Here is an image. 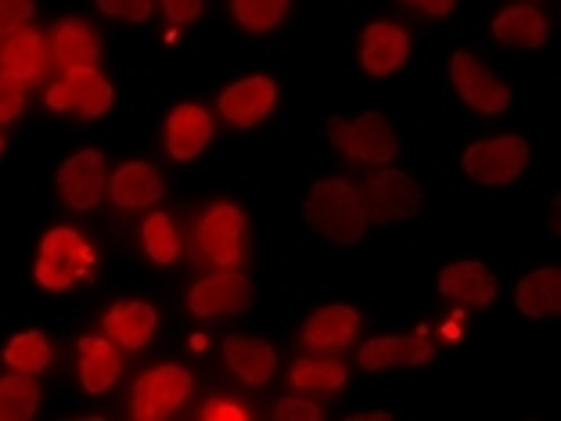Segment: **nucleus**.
I'll return each mask as SVG.
<instances>
[{
  "mask_svg": "<svg viewBox=\"0 0 561 421\" xmlns=\"http://www.w3.org/2000/svg\"><path fill=\"white\" fill-rule=\"evenodd\" d=\"M306 224L321 238L335 241V246H356L367 231L360 187L346 181V177L317 181L310 198H306Z\"/></svg>",
  "mask_w": 561,
  "mask_h": 421,
  "instance_id": "obj_1",
  "label": "nucleus"
},
{
  "mask_svg": "<svg viewBox=\"0 0 561 421\" xmlns=\"http://www.w3.org/2000/svg\"><path fill=\"white\" fill-rule=\"evenodd\" d=\"M94 266H98V257H94L91 241L80 231H72V227H55V231H47L41 241V257H36L33 274L41 288L66 292L91 277Z\"/></svg>",
  "mask_w": 561,
  "mask_h": 421,
  "instance_id": "obj_2",
  "label": "nucleus"
},
{
  "mask_svg": "<svg viewBox=\"0 0 561 421\" xmlns=\"http://www.w3.org/2000/svg\"><path fill=\"white\" fill-rule=\"evenodd\" d=\"M328 137L339 156L360 166H392L400 159V137L381 112H364L356 120L331 116Z\"/></svg>",
  "mask_w": 561,
  "mask_h": 421,
  "instance_id": "obj_3",
  "label": "nucleus"
},
{
  "mask_svg": "<svg viewBox=\"0 0 561 421\" xmlns=\"http://www.w3.org/2000/svg\"><path fill=\"white\" fill-rule=\"evenodd\" d=\"M191 389H195V378H191L187 367H181V364L151 367V372L137 378L130 414L137 421H165L187 403Z\"/></svg>",
  "mask_w": 561,
  "mask_h": 421,
  "instance_id": "obj_4",
  "label": "nucleus"
},
{
  "mask_svg": "<svg viewBox=\"0 0 561 421\" xmlns=\"http://www.w3.org/2000/svg\"><path fill=\"white\" fill-rule=\"evenodd\" d=\"M360 198H364L367 224L407 220V216H414L421 209V184L403 170L375 166V173L360 187Z\"/></svg>",
  "mask_w": 561,
  "mask_h": 421,
  "instance_id": "obj_5",
  "label": "nucleus"
},
{
  "mask_svg": "<svg viewBox=\"0 0 561 421\" xmlns=\"http://www.w3.org/2000/svg\"><path fill=\"white\" fill-rule=\"evenodd\" d=\"M526 166H529V145H526V137H518V134L479 140V145H471L465 151V173L482 187L515 184Z\"/></svg>",
  "mask_w": 561,
  "mask_h": 421,
  "instance_id": "obj_6",
  "label": "nucleus"
},
{
  "mask_svg": "<svg viewBox=\"0 0 561 421\" xmlns=\"http://www.w3.org/2000/svg\"><path fill=\"white\" fill-rule=\"evenodd\" d=\"M198 246L220 271H238L245 260V213L234 202H213L198 224Z\"/></svg>",
  "mask_w": 561,
  "mask_h": 421,
  "instance_id": "obj_7",
  "label": "nucleus"
},
{
  "mask_svg": "<svg viewBox=\"0 0 561 421\" xmlns=\"http://www.w3.org/2000/svg\"><path fill=\"white\" fill-rule=\"evenodd\" d=\"M112 83L94 69H66L58 83L47 87L50 112H76L80 120H101L112 109Z\"/></svg>",
  "mask_w": 561,
  "mask_h": 421,
  "instance_id": "obj_8",
  "label": "nucleus"
},
{
  "mask_svg": "<svg viewBox=\"0 0 561 421\" xmlns=\"http://www.w3.org/2000/svg\"><path fill=\"white\" fill-rule=\"evenodd\" d=\"M450 80L465 105L482 112V116H501V112L512 109V91L468 50H454L450 55Z\"/></svg>",
  "mask_w": 561,
  "mask_h": 421,
  "instance_id": "obj_9",
  "label": "nucleus"
},
{
  "mask_svg": "<svg viewBox=\"0 0 561 421\" xmlns=\"http://www.w3.org/2000/svg\"><path fill=\"white\" fill-rule=\"evenodd\" d=\"M256 303V288L241 271H220L191 285L187 310L195 317H227V314H249Z\"/></svg>",
  "mask_w": 561,
  "mask_h": 421,
  "instance_id": "obj_10",
  "label": "nucleus"
},
{
  "mask_svg": "<svg viewBox=\"0 0 561 421\" xmlns=\"http://www.w3.org/2000/svg\"><path fill=\"white\" fill-rule=\"evenodd\" d=\"M105 191H108V173H105V156L98 148L76 151L58 170V195L76 213L94 209L105 198Z\"/></svg>",
  "mask_w": 561,
  "mask_h": 421,
  "instance_id": "obj_11",
  "label": "nucleus"
},
{
  "mask_svg": "<svg viewBox=\"0 0 561 421\" xmlns=\"http://www.w3.org/2000/svg\"><path fill=\"white\" fill-rule=\"evenodd\" d=\"M356 361L367 372H397V367H425L436 361V346L417 335H378L367 339Z\"/></svg>",
  "mask_w": 561,
  "mask_h": 421,
  "instance_id": "obj_12",
  "label": "nucleus"
},
{
  "mask_svg": "<svg viewBox=\"0 0 561 421\" xmlns=\"http://www.w3.org/2000/svg\"><path fill=\"white\" fill-rule=\"evenodd\" d=\"M274 105H277V83L271 76H249V80H238L220 94L224 120L241 126V130H249L263 116H271Z\"/></svg>",
  "mask_w": 561,
  "mask_h": 421,
  "instance_id": "obj_13",
  "label": "nucleus"
},
{
  "mask_svg": "<svg viewBox=\"0 0 561 421\" xmlns=\"http://www.w3.org/2000/svg\"><path fill=\"white\" fill-rule=\"evenodd\" d=\"M411 58V33L397 22H371L360 36V61L371 76H392Z\"/></svg>",
  "mask_w": 561,
  "mask_h": 421,
  "instance_id": "obj_14",
  "label": "nucleus"
},
{
  "mask_svg": "<svg viewBox=\"0 0 561 421\" xmlns=\"http://www.w3.org/2000/svg\"><path fill=\"white\" fill-rule=\"evenodd\" d=\"M356 331H360V314L346 303H335L310 314V321L302 325V342L317 353H335L350 346Z\"/></svg>",
  "mask_w": 561,
  "mask_h": 421,
  "instance_id": "obj_15",
  "label": "nucleus"
},
{
  "mask_svg": "<svg viewBox=\"0 0 561 421\" xmlns=\"http://www.w3.org/2000/svg\"><path fill=\"white\" fill-rule=\"evenodd\" d=\"M213 140V120L202 105H181L165 120V151L176 162L198 159Z\"/></svg>",
  "mask_w": 561,
  "mask_h": 421,
  "instance_id": "obj_16",
  "label": "nucleus"
},
{
  "mask_svg": "<svg viewBox=\"0 0 561 421\" xmlns=\"http://www.w3.org/2000/svg\"><path fill=\"white\" fill-rule=\"evenodd\" d=\"M156 325H159L156 306L145 299H123L112 306L105 314V321H101L105 335L116 342L119 350H145L151 335H156Z\"/></svg>",
  "mask_w": 561,
  "mask_h": 421,
  "instance_id": "obj_17",
  "label": "nucleus"
},
{
  "mask_svg": "<svg viewBox=\"0 0 561 421\" xmlns=\"http://www.w3.org/2000/svg\"><path fill=\"white\" fill-rule=\"evenodd\" d=\"M47 61H50V50L44 44V36L30 30V25L0 36V72L33 83V80H44L47 76Z\"/></svg>",
  "mask_w": 561,
  "mask_h": 421,
  "instance_id": "obj_18",
  "label": "nucleus"
},
{
  "mask_svg": "<svg viewBox=\"0 0 561 421\" xmlns=\"http://www.w3.org/2000/svg\"><path fill=\"white\" fill-rule=\"evenodd\" d=\"M439 296L468 303V306H493L496 303V277L486 271V263L461 260L439 271Z\"/></svg>",
  "mask_w": 561,
  "mask_h": 421,
  "instance_id": "obj_19",
  "label": "nucleus"
},
{
  "mask_svg": "<svg viewBox=\"0 0 561 421\" xmlns=\"http://www.w3.org/2000/svg\"><path fill=\"white\" fill-rule=\"evenodd\" d=\"M108 195L119 209H148L162 198V173L148 162H126L108 177Z\"/></svg>",
  "mask_w": 561,
  "mask_h": 421,
  "instance_id": "obj_20",
  "label": "nucleus"
},
{
  "mask_svg": "<svg viewBox=\"0 0 561 421\" xmlns=\"http://www.w3.org/2000/svg\"><path fill=\"white\" fill-rule=\"evenodd\" d=\"M224 361L227 367L245 382V386H266L277 372V353L263 339L252 335H227L224 339Z\"/></svg>",
  "mask_w": 561,
  "mask_h": 421,
  "instance_id": "obj_21",
  "label": "nucleus"
},
{
  "mask_svg": "<svg viewBox=\"0 0 561 421\" xmlns=\"http://www.w3.org/2000/svg\"><path fill=\"white\" fill-rule=\"evenodd\" d=\"M50 55L61 69H94L101 41L83 19H61L50 33Z\"/></svg>",
  "mask_w": 561,
  "mask_h": 421,
  "instance_id": "obj_22",
  "label": "nucleus"
},
{
  "mask_svg": "<svg viewBox=\"0 0 561 421\" xmlns=\"http://www.w3.org/2000/svg\"><path fill=\"white\" fill-rule=\"evenodd\" d=\"M119 372H123V356L116 342L98 339V335L80 339V382L91 397H101V392H108L116 386Z\"/></svg>",
  "mask_w": 561,
  "mask_h": 421,
  "instance_id": "obj_23",
  "label": "nucleus"
},
{
  "mask_svg": "<svg viewBox=\"0 0 561 421\" xmlns=\"http://www.w3.org/2000/svg\"><path fill=\"white\" fill-rule=\"evenodd\" d=\"M493 36L507 47L540 50L547 44V19L529 4H512L493 19Z\"/></svg>",
  "mask_w": 561,
  "mask_h": 421,
  "instance_id": "obj_24",
  "label": "nucleus"
},
{
  "mask_svg": "<svg viewBox=\"0 0 561 421\" xmlns=\"http://www.w3.org/2000/svg\"><path fill=\"white\" fill-rule=\"evenodd\" d=\"M515 306L526 317H558L561 314V271L540 266L515 285Z\"/></svg>",
  "mask_w": 561,
  "mask_h": 421,
  "instance_id": "obj_25",
  "label": "nucleus"
},
{
  "mask_svg": "<svg viewBox=\"0 0 561 421\" xmlns=\"http://www.w3.org/2000/svg\"><path fill=\"white\" fill-rule=\"evenodd\" d=\"M350 367L339 361V356H299L291 364V386L296 389H310V392H335L346 386Z\"/></svg>",
  "mask_w": 561,
  "mask_h": 421,
  "instance_id": "obj_26",
  "label": "nucleus"
},
{
  "mask_svg": "<svg viewBox=\"0 0 561 421\" xmlns=\"http://www.w3.org/2000/svg\"><path fill=\"white\" fill-rule=\"evenodd\" d=\"M41 411V386L36 375L11 372L0 378V421H30Z\"/></svg>",
  "mask_w": 561,
  "mask_h": 421,
  "instance_id": "obj_27",
  "label": "nucleus"
},
{
  "mask_svg": "<svg viewBox=\"0 0 561 421\" xmlns=\"http://www.w3.org/2000/svg\"><path fill=\"white\" fill-rule=\"evenodd\" d=\"M4 364L11 372H22V375H41L44 367L50 364V342L44 331H22L8 342L4 350Z\"/></svg>",
  "mask_w": 561,
  "mask_h": 421,
  "instance_id": "obj_28",
  "label": "nucleus"
},
{
  "mask_svg": "<svg viewBox=\"0 0 561 421\" xmlns=\"http://www.w3.org/2000/svg\"><path fill=\"white\" fill-rule=\"evenodd\" d=\"M140 241H145V252L151 263L170 266L181 257V235H176L173 220L165 213H151L145 224H140Z\"/></svg>",
  "mask_w": 561,
  "mask_h": 421,
  "instance_id": "obj_29",
  "label": "nucleus"
},
{
  "mask_svg": "<svg viewBox=\"0 0 561 421\" xmlns=\"http://www.w3.org/2000/svg\"><path fill=\"white\" fill-rule=\"evenodd\" d=\"M238 25H245L249 33H266L285 19L288 0H231Z\"/></svg>",
  "mask_w": 561,
  "mask_h": 421,
  "instance_id": "obj_30",
  "label": "nucleus"
},
{
  "mask_svg": "<svg viewBox=\"0 0 561 421\" xmlns=\"http://www.w3.org/2000/svg\"><path fill=\"white\" fill-rule=\"evenodd\" d=\"M25 80H19V76H8L0 72V126L19 120L22 109H25Z\"/></svg>",
  "mask_w": 561,
  "mask_h": 421,
  "instance_id": "obj_31",
  "label": "nucleus"
},
{
  "mask_svg": "<svg viewBox=\"0 0 561 421\" xmlns=\"http://www.w3.org/2000/svg\"><path fill=\"white\" fill-rule=\"evenodd\" d=\"M98 8L112 19L123 22H148L151 19V0H98Z\"/></svg>",
  "mask_w": 561,
  "mask_h": 421,
  "instance_id": "obj_32",
  "label": "nucleus"
},
{
  "mask_svg": "<svg viewBox=\"0 0 561 421\" xmlns=\"http://www.w3.org/2000/svg\"><path fill=\"white\" fill-rule=\"evenodd\" d=\"M33 11H36L33 0H0V36L22 30L33 19Z\"/></svg>",
  "mask_w": 561,
  "mask_h": 421,
  "instance_id": "obj_33",
  "label": "nucleus"
},
{
  "mask_svg": "<svg viewBox=\"0 0 561 421\" xmlns=\"http://www.w3.org/2000/svg\"><path fill=\"white\" fill-rule=\"evenodd\" d=\"M277 421H321L324 418V407L313 403V400H299V397H285L277 403L274 411Z\"/></svg>",
  "mask_w": 561,
  "mask_h": 421,
  "instance_id": "obj_34",
  "label": "nucleus"
},
{
  "mask_svg": "<svg viewBox=\"0 0 561 421\" xmlns=\"http://www.w3.org/2000/svg\"><path fill=\"white\" fill-rule=\"evenodd\" d=\"M202 4H206V0H162V11L173 25H187L202 15Z\"/></svg>",
  "mask_w": 561,
  "mask_h": 421,
  "instance_id": "obj_35",
  "label": "nucleus"
},
{
  "mask_svg": "<svg viewBox=\"0 0 561 421\" xmlns=\"http://www.w3.org/2000/svg\"><path fill=\"white\" fill-rule=\"evenodd\" d=\"M202 418H206V421H249L252 414L245 411V407L231 403V400H209L206 407H202Z\"/></svg>",
  "mask_w": 561,
  "mask_h": 421,
  "instance_id": "obj_36",
  "label": "nucleus"
},
{
  "mask_svg": "<svg viewBox=\"0 0 561 421\" xmlns=\"http://www.w3.org/2000/svg\"><path fill=\"white\" fill-rule=\"evenodd\" d=\"M403 4H411V8H417V11H421V15L443 19V15H450V11L457 8V0H403Z\"/></svg>",
  "mask_w": 561,
  "mask_h": 421,
  "instance_id": "obj_37",
  "label": "nucleus"
},
{
  "mask_svg": "<svg viewBox=\"0 0 561 421\" xmlns=\"http://www.w3.org/2000/svg\"><path fill=\"white\" fill-rule=\"evenodd\" d=\"M350 421H392L389 411H364V414H353Z\"/></svg>",
  "mask_w": 561,
  "mask_h": 421,
  "instance_id": "obj_38",
  "label": "nucleus"
},
{
  "mask_svg": "<svg viewBox=\"0 0 561 421\" xmlns=\"http://www.w3.org/2000/svg\"><path fill=\"white\" fill-rule=\"evenodd\" d=\"M0 156H4V134H0Z\"/></svg>",
  "mask_w": 561,
  "mask_h": 421,
  "instance_id": "obj_39",
  "label": "nucleus"
}]
</instances>
